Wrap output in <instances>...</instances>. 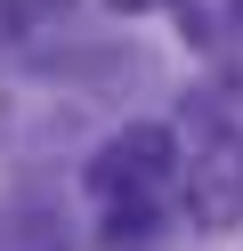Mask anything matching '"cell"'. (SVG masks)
Segmentation results:
<instances>
[{
  "label": "cell",
  "instance_id": "1",
  "mask_svg": "<svg viewBox=\"0 0 243 251\" xmlns=\"http://www.w3.org/2000/svg\"><path fill=\"white\" fill-rule=\"evenodd\" d=\"M170 162H178V130H170V122H130V130H113L106 154L89 162V186L106 202H122V195H146Z\"/></svg>",
  "mask_w": 243,
  "mask_h": 251
},
{
  "label": "cell",
  "instance_id": "6",
  "mask_svg": "<svg viewBox=\"0 0 243 251\" xmlns=\"http://www.w3.org/2000/svg\"><path fill=\"white\" fill-rule=\"evenodd\" d=\"M235 8H243V0H235Z\"/></svg>",
  "mask_w": 243,
  "mask_h": 251
},
{
  "label": "cell",
  "instance_id": "4",
  "mask_svg": "<svg viewBox=\"0 0 243 251\" xmlns=\"http://www.w3.org/2000/svg\"><path fill=\"white\" fill-rule=\"evenodd\" d=\"M8 130H16V89L0 81V138H8Z\"/></svg>",
  "mask_w": 243,
  "mask_h": 251
},
{
  "label": "cell",
  "instance_id": "5",
  "mask_svg": "<svg viewBox=\"0 0 243 251\" xmlns=\"http://www.w3.org/2000/svg\"><path fill=\"white\" fill-rule=\"evenodd\" d=\"M106 8H113V17H138V8H154V0H106Z\"/></svg>",
  "mask_w": 243,
  "mask_h": 251
},
{
  "label": "cell",
  "instance_id": "2",
  "mask_svg": "<svg viewBox=\"0 0 243 251\" xmlns=\"http://www.w3.org/2000/svg\"><path fill=\"white\" fill-rule=\"evenodd\" d=\"M187 211L194 227H235L243 219V138H211L187 170Z\"/></svg>",
  "mask_w": 243,
  "mask_h": 251
},
{
  "label": "cell",
  "instance_id": "3",
  "mask_svg": "<svg viewBox=\"0 0 243 251\" xmlns=\"http://www.w3.org/2000/svg\"><path fill=\"white\" fill-rule=\"evenodd\" d=\"M97 243H106V251H138V243H154V202H146V195L106 202V227H97Z\"/></svg>",
  "mask_w": 243,
  "mask_h": 251
}]
</instances>
